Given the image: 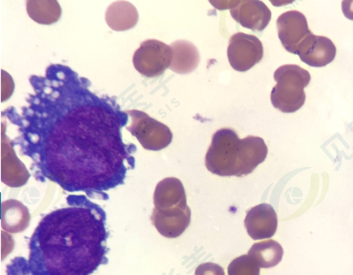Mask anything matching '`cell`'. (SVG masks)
Wrapping results in <instances>:
<instances>
[{
	"instance_id": "obj_1",
	"label": "cell",
	"mask_w": 353,
	"mask_h": 275,
	"mask_svg": "<svg viewBox=\"0 0 353 275\" xmlns=\"http://www.w3.org/2000/svg\"><path fill=\"white\" fill-rule=\"evenodd\" d=\"M30 83L35 93L28 107L21 114L13 107L2 114L18 127L11 145L31 158L39 182L108 201L106 192L125 183L134 168L137 146L126 144L121 132L129 115L90 92L88 80L65 65L48 66L45 77L32 75Z\"/></svg>"
},
{
	"instance_id": "obj_2",
	"label": "cell",
	"mask_w": 353,
	"mask_h": 275,
	"mask_svg": "<svg viewBox=\"0 0 353 275\" xmlns=\"http://www.w3.org/2000/svg\"><path fill=\"white\" fill-rule=\"evenodd\" d=\"M39 222L30 239L29 258H14L8 275H92L107 265V214L84 195Z\"/></svg>"
},
{
	"instance_id": "obj_3",
	"label": "cell",
	"mask_w": 353,
	"mask_h": 275,
	"mask_svg": "<svg viewBox=\"0 0 353 275\" xmlns=\"http://www.w3.org/2000/svg\"><path fill=\"white\" fill-rule=\"evenodd\" d=\"M264 139L248 136L240 139L236 131L221 129L213 134L205 156L208 171L220 176H241L252 173L268 156Z\"/></svg>"
},
{
	"instance_id": "obj_4",
	"label": "cell",
	"mask_w": 353,
	"mask_h": 275,
	"mask_svg": "<svg viewBox=\"0 0 353 275\" xmlns=\"http://www.w3.org/2000/svg\"><path fill=\"white\" fill-rule=\"evenodd\" d=\"M274 79L277 83L270 93L274 108L285 114L299 111L305 103L304 88L311 80L309 71L299 65H286L278 68Z\"/></svg>"
},
{
	"instance_id": "obj_5",
	"label": "cell",
	"mask_w": 353,
	"mask_h": 275,
	"mask_svg": "<svg viewBox=\"0 0 353 275\" xmlns=\"http://www.w3.org/2000/svg\"><path fill=\"white\" fill-rule=\"evenodd\" d=\"M125 112L131 118L130 126L126 129L138 139L144 149L157 152L171 144L172 134L164 123L151 118L142 111Z\"/></svg>"
},
{
	"instance_id": "obj_6",
	"label": "cell",
	"mask_w": 353,
	"mask_h": 275,
	"mask_svg": "<svg viewBox=\"0 0 353 275\" xmlns=\"http://www.w3.org/2000/svg\"><path fill=\"white\" fill-rule=\"evenodd\" d=\"M170 46L156 39L146 40L135 51L133 63L135 70L145 77H160L171 65Z\"/></svg>"
},
{
	"instance_id": "obj_7",
	"label": "cell",
	"mask_w": 353,
	"mask_h": 275,
	"mask_svg": "<svg viewBox=\"0 0 353 275\" xmlns=\"http://www.w3.org/2000/svg\"><path fill=\"white\" fill-rule=\"evenodd\" d=\"M264 48L257 37L239 32L229 40L228 57L232 69L239 72L252 69L261 61Z\"/></svg>"
},
{
	"instance_id": "obj_8",
	"label": "cell",
	"mask_w": 353,
	"mask_h": 275,
	"mask_svg": "<svg viewBox=\"0 0 353 275\" xmlns=\"http://www.w3.org/2000/svg\"><path fill=\"white\" fill-rule=\"evenodd\" d=\"M278 37L285 49L292 54H298L299 48L312 32L305 16L298 10L287 11L276 21Z\"/></svg>"
},
{
	"instance_id": "obj_9",
	"label": "cell",
	"mask_w": 353,
	"mask_h": 275,
	"mask_svg": "<svg viewBox=\"0 0 353 275\" xmlns=\"http://www.w3.org/2000/svg\"><path fill=\"white\" fill-rule=\"evenodd\" d=\"M277 214L268 203H261L248 211L244 225L248 234L254 241L269 239L276 234Z\"/></svg>"
},
{
	"instance_id": "obj_10",
	"label": "cell",
	"mask_w": 353,
	"mask_h": 275,
	"mask_svg": "<svg viewBox=\"0 0 353 275\" xmlns=\"http://www.w3.org/2000/svg\"><path fill=\"white\" fill-rule=\"evenodd\" d=\"M231 16L243 28L262 32L272 19V11L259 0H239L231 10Z\"/></svg>"
},
{
	"instance_id": "obj_11",
	"label": "cell",
	"mask_w": 353,
	"mask_h": 275,
	"mask_svg": "<svg viewBox=\"0 0 353 275\" xmlns=\"http://www.w3.org/2000/svg\"><path fill=\"white\" fill-rule=\"evenodd\" d=\"M298 55L307 65L325 67L335 59L336 48L328 37L312 34L299 47Z\"/></svg>"
},
{
	"instance_id": "obj_12",
	"label": "cell",
	"mask_w": 353,
	"mask_h": 275,
	"mask_svg": "<svg viewBox=\"0 0 353 275\" xmlns=\"http://www.w3.org/2000/svg\"><path fill=\"white\" fill-rule=\"evenodd\" d=\"M191 218L190 207L166 210L154 209L151 220L161 236L176 238L185 232Z\"/></svg>"
},
{
	"instance_id": "obj_13",
	"label": "cell",
	"mask_w": 353,
	"mask_h": 275,
	"mask_svg": "<svg viewBox=\"0 0 353 275\" xmlns=\"http://www.w3.org/2000/svg\"><path fill=\"white\" fill-rule=\"evenodd\" d=\"M2 127L1 179L3 183L10 187L24 185L30 178L29 172L17 157L14 147L5 134V127Z\"/></svg>"
},
{
	"instance_id": "obj_14",
	"label": "cell",
	"mask_w": 353,
	"mask_h": 275,
	"mask_svg": "<svg viewBox=\"0 0 353 275\" xmlns=\"http://www.w3.org/2000/svg\"><path fill=\"white\" fill-rule=\"evenodd\" d=\"M154 205L159 210L187 208L186 194L181 181L175 178L161 181L154 193Z\"/></svg>"
},
{
	"instance_id": "obj_15",
	"label": "cell",
	"mask_w": 353,
	"mask_h": 275,
	"mask_svg": "<svg viewBox=\"0 0 353 275\" xmlns=\"http://www.w3.org/2000/svg\"><path fill=\"white\" fill-rule=\"evenodd\" d=\"M172 50V59L170 67L176 74H186L193 72L201 61L200 52L192 43L185 40H179L170 45Z\"/></svg>"
},
{
	"instance_id": "obj_16",
	"label": "cell",
	"mask_w": 353,
	"mask_h": 275,
	"mask_svg": "<svg viewBox=\"0 0 353 275\" xmlns=\"http://www.w3.org/2000/svg\"><path fill=\"white\" fill-rule=\"evenodd\" d=\"M105 20L115 32L128 31L138 23L139 13L129 1H115L108 7Z\"/></svg>"
},
{
	"instance_id": "obj_17",
	"label": "cell",
	"mask_w": 353,
	"mask_h": 275,
	"mask_svg": "<svg viewBox=\"0 0 353 275\" xmlns=\"http://www.w3.org/2000/svg\"><path fill=\"white\" fill-rule=\"evenodd\" d=\"M283 254V248L281 244L274 240H268L254 243L248 255L256 262L259 267L270 269L279 265Z\"/></svg>"
},
{
	"instance_id": "obj_18",
	"label": "cell",
	"mask_w": 353,
	"mask_h": 275,
	"mask_svg": "<svg viewBox=\"0 0 353 275\" xmlns=\"http://www.w3.org/2000/svg\"><path fill=\"white\" fill-rule=\"evenodd\" d=\"M26 10L32 20L41 25L56 23L61 17L62 10L56 0H29Z\"/></svg>"
},
{
	"instance_id": "obj_19",
	"label": "cell",
	"mask_w": 353,
	"mask_h": 275,
	"mask_svg": "<svg viewBox=\"0 0 353 275\" xmlns=\"http://www.w3.org/2000/svg\"><path fill=\"white\" fill-rule=\"evenodd\" d=\"M228 275H260L261 267L249 255L232 260L228 266Z\"/></svg>"
},
{
	"instance_id": "obj_20",
	"label": "cell",
	"mask_w": 353,
	"mask_h": 275,
	"mask_svg": "<svg viewBox=\"0 0 353 275\" xmlns=\"http://www.w3.org/2000/svg\"><path fill=\"white\" fill-rule=\"evenodd\" d=\"M1 101H6L12 95L14 85L12 78L5 70L1 71Z\"/></svg>"
},
{
	"instance_id": "obj_21",
	"label": "cell",
	"mask_w": 353,
	"mask_h": 275,
	"mask_svg": "<svg viewBox=\"0 0 353 275\" xmlns=\"http://www.w3.org/2000/svg\"><path fill=\"white\" fill-rule=\"evenodd\" d=\"M195 275H225L223 267L214 263H201L195 269Z\"/></svg>"
},
{
	"instance_id": "obj_22",
	"label": "cell",
	"mask_w": 353,
	"mask_h": 275,
	"mask_svg": "<svg viewBox=\"0 0 353 275\" xmlns=\"http://www.w3.org/2000/svg\"><path fill=\"white\" fill-rule=\"evenodd\" d=\"M341 9L345 17H347L348 20L353 21V0H345L341 3Z\"/></svg>"
}]
</instances>
